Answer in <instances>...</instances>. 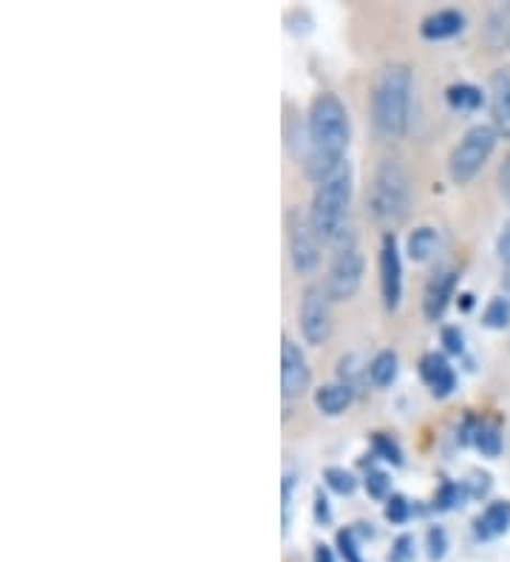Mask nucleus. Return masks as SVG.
Listing matches in <instances>:
<instances>
[{"label": "nucleus", "mask_w": 510, "mask_h": 562, "mask_svg": "<svg viewBox=\"0 0 510 562\" xmlns=\"http://www.w3.org/2000/svg\"><path fill=\"white\" fill-rule=\"evenodd\" d=\"M349 137H352V125H349L347 105L340 103V97L332 91H324L313 100L309 114H306V139H309V151H306V173L315 182H324L332 177L340 165L347 162Z\"/></svg>", "instance_id": "1"}, {"label": "nucleus", "mask_w": 510, "mask_h": 562, "mask_svg": "<svg viewBox=\"0 0 510 562\" xmlns=\"http://www.w3.org/2000/svg\"><path fill=\"white\" fill-rule=\"evenodd\" d=\"M349 211H352V168H349V162H343L315 191L309 222H313L318 239L338 247L347 245Z\"/></svg>", "instance_id": "2"}, {"label": "nucleus", "mask_w": 510, "mask_h": 562, "mask_svg": "<svg viewBox=\"0 0 510 562\" xmlns=\"http://www.w3.org/2000/svg\"><path fill=\"white\" fill-rule=\"evenodd\" d=\"M411 120V71L392 63L377 75L372 91V123L386 139L403 137Z\"/></svg>", "instance_id": "3"}, {"label": "nucleus", "mask_w": 510, "mask_h": 562, "mask_svg": "<svg viewBox=\"0 0 510 562\" xmlns=\"http://www.w3.org/2000/svg\"><path fill=\"white\" fill-rule=\"evenodd\" d=\"M411 211V177L400 159H383L372 182V213L386 227L400 225Z\"/></svg>", "instance_id": "4"}, {"label": "nucleus", "mask_w": 510, "mask_h": 562, "mask_svg": "<svg viewBox=\"0 0 510 562\" xmlns=\"http://www.w3.org/2000/svg\"><path fill=\"white\" fill-rule=\"evenodd\" d=\"M497 128L494 125H474L465 131V137L456 143V148L449 157V173L456 186H468L476 173L483 171L485 162L497 148Z\"/></svg>", "instance_id": "5"}, {"label": "nucleus", "mask_w": 510, "mask_h": 562, "mask_svg": "<svg viewBox=\"0 0 510 562\" xmlns=\"http://www.w3.org/2000/svg\"><path fill=\"white\" fill-rule=\"evenodd\" d=\"M298 324L306 344L320 347V344L329 341V336H332V299H329L327 288L309 284V288L304 290V299H301L298 310Z\"/></svg>", "instance_id": "6"}, {"label": "nucleus", "mask_w": 510, "mask_h": 562, "mask_svg": "<svg viewBox=\"0 0 510 562\" xmlns=\"http://www.w3.org/2000/svg\"><path fill=\"white\" fill-rule=\"evenodd\" d=\"M363 284V256L361 250L347 241L338 247V254L332 259V268L327 276V293L332 302H349L358 295Z\"/></svg>", "instance_id": "7"}, {"label": "nucleus", "mask_w": 510, "mask_h": 562, "mask_svg": "<svg viewBox=\"0 0 510 562\" xmlns=\"http://www.w3.org/2000/svg\"><path fill=\"white\" fill-rule=\"evenodd\" d=\"M290 259L295 273H315L320 265V239L315 234L313 222L295 213L290 225Z\"/></svg>", "instance_id": "8"}, {"label": "nucleus", "mask_w": 510, "mask_h": 562, "mask_svg": "<svg viewBox=\"0 0 510 562\" xmlns=\"http://www.w3.org/2000/svg\"><path fill=\"white\" fill-rule=\"evenodd\" d=\"M381 295L388 313H395L400 307L403 299V261L400 250H397L395 234L383 236L381 247Z\"/></svg>", "instance_id": "9"}, {"label": "nucleus", "mask_w": 510, "mask_h": 562, "mask_svg": "<svg viewBox=\"0 0 510 562\" xmlns=\"http://www.w3.org/2000/svg\"><path fill=\"white\" fill-rule=\"evenodd\" d=\"M309 378H313V372H309L304 350L286 338L284 350H281V392H284V398H301L309 390Z\"/></svg>", "instance_id": "10"}, {"label": "nucleus", "mask_w": 510, "mask_h": 562, "mask_svg": "<svg viewBox=\"0 0 510 562\" xmlns=\"http://www.w3.org/2000/svg\"><path fill=\"white\" fill-rule=\"evenodd\" d=\"M456 288V270H440L434 279L429 281L426 295H422V313L429 322H440L442 313L449 310V302L454 299Z\"/></svg>", "instance_id": "11"}, {"label": "nucleus", "mask_w": 510, "mask_h": 562, "mask_svg": "<svg viewBox=\"0 0 510 562\" xmlns=\"http://www.w3.org/2000/svg\"><path fill=\"white\" fill-rule=\"evenodd\" d=\"M490 120L499 137H510V69L490 77Z\"/></svg>", "instance_id": "12"}, {"label": "nucleus", "mask_w": 510, "mask_h": 562, "mask_svg": "<svg viewBox=\"0 0 510 562\" xmlns=\"http://www.w3.org/2000/svg\"><path fill=\"white\" fill-rule=\"evenodd\" d=\"M420 375L422 381L429 384V390L434 392L437 398H449L451 392L456 390V372L449 361L437 352L422 356L420 361Z\"/></svg>", "instance_id": "13"}, {"label": "nucleus", "mask_w": 510, "mask_h": 562, "mask_svg": "<svg viewBox=\"0 0 510 562\" xmlns=\"http://www.w3.org/2000/svg\"><path fill=\"white\" fill-rule=\"evenodd\" d=\"M465 26L463 12H456V9H440V12L429 14L426 21H422L420 32L426 41H449V37L460 35Z\"/></svg>", "instance_id": "14"}, {"label": "nucleus", "mask_w": 510, "mask_h": 562, "mask_svg": "<svg viewBox=\"0 0 510 562\" xmlns=\"http://www.w3.org/2000/svg\"><path fill=\"white\" fill-rule=\"evenodd\" d=\"M352 386L347 384H327L315 392V406H318L324 415L335 418V415H343L352 404Z\"/></svg>", "instance_id": "15"}, {"label": "nucleus", "mask_w": 510, "mask_h": 562, "mask_svg": "<svg viewBox=\"0 0 510 562\" xmlns=\"http://www.w3.org/2000/svg\"><path fill=\"white\" fill-rule=\"evenodd\" d=\"M510 528V503H490L483 512V517L476 520V535L483 540H494L502 537Z\"/></svg>", "instance_id": "16"}, {"label": "nucleus", "mask_w": 510, "mask_h": 562, "mask_svg": "<svg viewBox=\"0 0 510 562\" xmlns=\"http://www.w3.org/2000/svg\"><path fill=\"white\" fill-rule=\"evenodd\" d=\"M369 378H372L374 386H392L397 378V352L383 350L372 358V363L366 367Z\"/></svg>", "instance_id": "17"}, {"label": "nucleus", "mask_w": 510, "mask_h": 562, "mask_svg": "<svg viewBox=\"0 0 510 562\" xmlns=\"http://www.w3.org/2000/svg\"><path fill=\"white\" fill-rule=\"evenodd\" d=\"M437 245V231L434 227H417L415 234L408 236V259L411 261H429L434 256Z\"/></svg>", "instance_id": "18"}, {"label": "nucleus", "mask_w": 510, "mask_h": 562, "mask_svg": "<svg viewBox=\"0 0 510 562\" xmlns=\"http://www.w3.org/2000/svg\"><path fill=\"white\" fill-rule=\"evenodd\" d=\"M449 105L454 111H476L483 105V91L468 82H460V86H451L449 89Z\"/></svg>", "instance_id": "19"}, {"label": "nucleus", "mask_w": 510, "mask_h": 562, "mask_svg": "<svg viewBox=\"0 0 510 562\" xmlns=\"http://www.w3.org/2000/svg\"><path fill=\"white\" fill-rule=\"evenodd\" d=\"M483 324L490 329L508 327L510 324V299H505V295L490 299V304L485 307V313H483Z\"/></svg>", "instance_id": "20"}, {"label": "nucleus", "mask_w": 510, "mask_h": 562, "mask_svg": "<svg viewBox=\"0 0 510 562\" xmlns=\"http://www.w3.org/2000/svg\"><path fill=\"white\" fill-rule=\"evenodd\" d=\"M474 446L485 458H499V452H502V435L494 426H479L474 432Z\"/></svg>", "instance_id": "21"}, {"label": "nucleus", "mask_w": 510, "mask_h": 562, "mask_svg": "<svg viewBox=\"0 0 510 562\" xmlns=\"http://www.w3.org/2000/svg\"><path fill=\"white\" fill-rule=\"evenodd\" d=\"M324 481H327V486L338 494H352L354 488H358V481L352 477V472L338 467H329L327 472H324Z\"/></svg>", "instance_id": "22"}, {"label": "nucleus", "mask_w": 510, "mask_h": 562, "mask_svg": "<svg viewBox=\"0 0 510 562\" xmlns=\"http://www.w3.org/2000/svg\"><path fill=\"white\" fill-rule=\"evenodd\" d=\"M374 452L381 454L383 460H388V463H395V467H400L403 463L400 446H397L395 440H388L386 435H374Z\"/></svg>", "instance_id": "23"}, {"label": "nucleus", "mask_w": 510, "mask_h": 562, "mask_svg": "<svg viewBox=\"0 0 510 562\" xmlns=\"http://www.w3.org/2000/svg\"><path fill=\"white\" fill-rule=\"evenodd\" d=\"M388 488H392V481H388L386 472H369L366 492L372 494V497L383 501V497H386V494H388Z\"/></svg>", "instance_id": "24"}, {"label": "nucleus", "mask_w": 510, "mask_h": 562, "mask_svg": "<svg viewBox=\"0 0 510 562\" xmlns=\"http://www.w3.org/2000/svg\"><path fill=\"white\" fill-rule=\"evenodd\" d=\"M449 549V540H445V531L442 528H431L429 531V557L431 560H442Z\"/></svg>", "instance_id": "25"}, {"label": "nucleus", "mask_w": 510, "mask_h": 562, "mask_svg": "<svg viewBox=\"0 0 510 562\" xmlns=\"http://www.w3.org/2000/svg\"><path fill=\"white\" fill-rule=\"evenodd\" d=\"M411 554H415V540H411L408 535H403V537H397L395 549H392V557H388V560H392V562H408V560H411Z\"/></svg>", "instance_id": "26"}, {"label": "nucleus", "mask_w": 510, "mask_h": 562, "mask_svg": "<svg viewBox=\"0 0 510 562\" xmlns=\"http://www.w3.org/2000/svg\"><path fill=\"white\" fill-rule=\"evenodd\" d=\"M386 520L392 522H406L408 520V503L403 497H392L386 506Z\"/></svg>", "instance_id": "27"}, {"label": "nucleus", "mask_w": 510, "mask_h": 562, "mask_svg": "<svg viewBox=\"0 0 510 562\" xmlns=\"http://www.w3.org/2000/svg\"><path fill=\"white\" fill-rule=\"evenodd\" d=\"M442 341H445V350L449 352H463V333L456 327L442 329Z\"/></svg>", "instance_id": "28"}, {"label": "nucleus", "mask_w": 510, "mask_h": 562, "mask_svg": "<svg viewBox=\"0 0 510 562\" xmlns=\"http://www.w3.org/2000/svg\"><path fill=\"white\" fill-rule=\"evenodd\" d=\"M454 503H460V486H456V483H445L440 492V497H437V506L451 508Z\"/></svg>", "instance_id": "29"}, {"label": "nucleus", "mask_w": 510, "mask_h": 562, "mask_svg": "<svg viewBox=\"0 0 510 562\" xmlns=\"http://www.w3.org/2000/svg\"><path fill=\"white\" fill-rule=\"evenodd\" d=\"M497 254H499V259L505 261V268H510V222H508V225H505L502 236H499Z\"/></svg>", "instance_id": "30"}, {"label": "nucleus", "mask_w": 510, "mask_h": 562, "mask_svg": "<svg viewBox=\"0 0 510 562\" xmlns=\"http://www.w3.org/2000/svg\"><path fill=\"white\" fill-rule=\"evenodd\" d=\"M338 542H340V551H343V557H347L349 562H361V560H358V551H354V540H352V535H349V531H340Z\"/></svg>", "instance_id": "31"}, {"label": "nucleus", "mask_w": 510, "mask_h": 562, "mask_svg": "<svg viewBox=\"0 0 510 562\" xmlns=\"http://www.w3.org/2000/svg\"><path fill=\"white\" fill-rule=\"evenodd\" d=\"M499 182H502L505 196H508V200H510V159L502 165V173H499Z\"/></svg>", "instance_id": "32"}, {"label": "nucleus", "mask_w": 510, "mask_h": 562, "mask_svg": "<svg viewBox=\"0 0 510 562\" xmlns=\"http://www.w3.org/2000/svg\"><path fill=\"white\" fill-rule=\"evenodd\" d=\"M315 503H318V520L327 522L329 520V506H327V497L318 492V497H315Z\"/></svg>", "instance_id": "33"}, {"label": "nucleus", "mask_w": 510, "mask_h": 562, "mask_svg": "<svg viewBox=\"0 0 510 562\" xmlns=\"http://www.w3.org/2000/svg\"><path fill=\"white\" fill-rule=\"evenodd\" d=\"M315 562H335L329 546H318V549H315Z\"/></svg>", "instance_id": "34"}, {"label": "nucleus", "mask_w": 510, "mask_h": 562, "mask_svg": "<svg viewBox=\"0 0 510 562\" xmlns=\"http://www.w3.org/2000/svg\"><path fill=\"white\" fill-rule=\"evenodd\" d=\"M505 290H510V268H505Z\"/></svg>", "instance_id": "35"}]
</instances>
